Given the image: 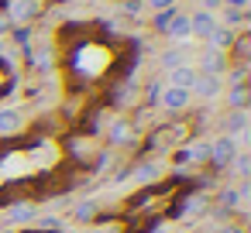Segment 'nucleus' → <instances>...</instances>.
<instances>
[{
  "instance_id": "nucleus-9",
  "label": "nucleus",
  "mask_w": 251,
  "mask_h": 233,
  "mask_svg": "<svg viewBox=\"0 0 251 233\" xmlns=\"http://www.w3.org/2000/svg\"><path fill=\"white\" fill-rule=\"evenodd\" d=\"M220 89H224V83H220L217 76H203V72H200L189 93H196V96H203V100H213V96H220Z\"/></svg>"
},
{
  "instance_id": "nucleus-11",
  "label": "nucleus",
  "mask_w": 251,
  "mask_h": 233,
  "mask_svg": "<svg viewBox=\"0 0 251 233\" xmlns=\"http://www.w3.org/2000/svg\"><path fill=\"white\" fill-rule=\"evenodd\" d=\"M248 124H251V117H248V106H244V110H230V113H227V120H224V134H227V137H234V134H244V130H248Z\"/></svg>"
},
{
  "instance_id": "nucleus-22",
  "label": "nucleus",
  "mask_w": 251,
  "mask_h": 233,
  "mask_svg": "<svg viewBox=\"0 0 251 233\" xmlns=\"http://www.w3.org/2000/svg\"><path fill=\"white\" fill-rule=\"evenodd\" d=\"M220 4H224V0H200V11H220Z\"/></svg>"
},
{
  "instance_id": "nucleus-24",
  "label": "nucleus",
  "mask_w": 251,
  "mask_h": 233,
  "mask_svg": "<svg viewBox=\"0 0 251 233\" xmlns=\"http://www.w3.org/2000/svg\"><path fill=\"white\" fill-rule=\"evenodd\" d=\"M7 31H11V21H7V14H4V18H0V35H7Z\"/></svg>"
},
{
  "instance_id": "nucleus-7",
  "label": "nucleus",
  "mask_w": 251,
  "mask_h": 233,
  "mask_svg": "<svg viewBox=\"0 0 251 233\" xmlns=\"http://www.w3.org/2000/svg\"><path fill=\"white\" fill-rule=\"evenodd\" d=\"M196 76H200V69H196L193 62H186V65L169 69V83H165V86H176V89H193Z\"/></svg>"
},
{
  "instance_id": "nucleus-15",
  "label": "nucleus",
  "mask_w": 251,
  "mask_h": 233,
  "mask_svg": "<svg viewBox=\"0 0 251 233\" xmlns=\"http://www.w3.org/2000/svg\"><path fill=\"white\" fill-rule=\"evenodd\" d=\"M227 106H230V110H244V106H248V83H234V86H230Z\"/></svg>"
},
{
  "instance_id": "nucleus-16",
  "label": "nucleus",
  "mask_w": 251,
  "mask_h": 233,
  "mask_svg": "<svg viewBox=\"0 0 251 233\" xmlns=\"http://www.w3.org/2000/svg\"><path fill=\"white\" fill-rule=\"evenodd\" d=\"M186 48H189V45H176V48H169V52H162V65H165V69H176V65H186Z\"/></svg>"
},
{
  "instance_id": "nucleus-25",
  "label": "nucleus",
  "mask_w": 251,
  "mask_h": 233,
  "mask_svg": "<svg viewBox=\"0 0 251 233\" xmlns=\"http://www.w3.org/2000/svg\"><path fill=\"white\" fill-rule=\"evenodd\" d=\"M0 7H4V4H0Z\"/></svg>"
},
{
  "instance_id": "nucleus-13",
  "label": "nucleus",
  "mask_w": 251,
  "mask_h": 233,
  "mask_svg": "<svg viewBox=\"0 0 251 233\" xmlns=\"http://www.w3.org/2000/svg\"><path fill=\"white\" fill-rule=\"evenodd\" d=\"M107 137H110V144H131L134 130H131V124H127V120H114V124L107 127Z\"/></svg>"
},
{
  "instance_id": "nucleus-18",
  "label": "nucleus",
  "mask_w": 251,
  "mask_h": 233,
  "mask_svg": "<svg viewBox=\"0 0 251 233\" xmlns=\"http://www.w3.org/2000/svg\"><path fill=\"white\" fill-rule=\"evenodd\" d=\"M158 175H162V165H158V161H145V165L134 168V178H138V182H145V178H158Z\"/></svg>"
},
{
  "instance_id": "nucleus-12",
  "label": "nucleus",
  "mask_w": 251,
  "mask_h": 233,
  "mask_svg": "<svg viewBox=\"0 0 251 233\" xmlns=\"http://www.w3.org/2000/svg\"><path fill=\"white\" fill-rule=\"evenodd\" d=\"M21 127H25V117H21V110H0V134H4V137L18 134Z\"/></svg>"
},
{
  "instance_id": "nucleus-21",
  "label": "nucleus",
  "mask_w": 251,
  "mask_h": 233,
  "mask_svg": "<svg viewBox=\"0 0 251 233\" xmlns=\"http://www.w3.org/2000/svg\"><path fill=\"white\" fill-rule=\"evenodd\" d=\"M248 4H251V0H224L220 7H230V11H248Z\"/></svg>"
},
{
  "instance_id": "nucleus-5",
  "label": "nucleus",
  "mask_w": 251,
  "mask_h": 233,
  "mask_svg": "<svg viewBox=\"0 0 251 233\" xmlns=\"http://www.w3.org/2000/svg\"><path fill=\"white\" fill-rule=\"evenodd\" d=\"M217 24H220V21H217V14H213V11H193V14H189V38L203 42Z\"/></svg>"
},
{
  "instance_id": "nucleus-14",
  "label": "nucleus",
  "mask_w": 251,
  "mask_h": 233,
  "mask_svg": "<svg viewBox=\"0 0 251 233\" xmlns=\"http://www.w3.org/2000/svg\"><path fill=\"white\" fill-rule=\"evenodd\" d=\"M7 223H35V209L28 202H14L7 206Z\"/></svg>"
},
{
  "instance_id": "nucleus-6",
  "label": "nucleus",
  "mask_w": 251,
  "mask_h": 233,
  "mask_svg": "<svg viewBox=\"0 0 251 233\" xmlns=\"http://www.w3.org/2000/svg\"><path fill=\"white\" fill-rule=\"evenodd\" d=\"M158 103L169 110V113H182L189 103H193V93L189 89H176V86H165L162 93H158Z\"/></svg>"
},
{
  "instance_id": "nucleus-17",
  "label": "nucleus",
  "mask_w": 251,
  "mask_h": 233,
  "mask_svg": "<svg viewBox=\"0 0 251 233\" xmlns=\"http://www.w3.org/2000/svg\"><path fill=\"white\" fill-rule=\"evenodd\" d=\"M227 168H234V175H237V178H248V171H251V158H248L244 151H237V154H234V161H230Z\"/></svg>"
},
{
  "instance_id": "nucleus-3",
  "label": "nucleus",
  "mask_w": 251,
  "mask_h": 233,
  "mask_svg": "<svg viewBox=\"0 0 251 233\" xmlns=\"http://www.w3.org/2000/svg\"><path fill=\"white\" fill-rule=\"evenodd\" d=\"M234 154H237V141L224 134V137H217V141L210 144V158H206V161H210L213 168H227V165L234 161Z\"/></svg>"
},
{
  "instance_id": "nucleus-2",
  "label": "nucleus",
  "mask_w": 251,
  "mask_h": 233,
  "mask_svg": "<svg viewBox=\"0 0 251 233\" xmlns=\"http://www.w3.org/2000/svg\"><path fill=\"white\" fill-rule=\"evenodd\" d=\"M162 35H165L169 42H176V45H189V42H193V38H189V14L172 11L169 21H165V28H162Z\"/></svg>"
},
{
  "instance_id": "nucleus-19",
  "label": "nucleus",
  "mask_w": 251,
  "mask_h": 233,
  "mask_svg": "<svg viewBox=\"0 0 251 233\" xmlns=\"http://www.w3.org/2000/svg\"><path fill=\"white\" fill-rule=\"evenodd\" d=\"M11 83H14V72H11V69H4V59H0V96L11 89Z\"/></svg>"
},
{
  "instance_id": "nucleus-20",
  "label": "nucleus",
  "mask_w": 251,
  "mask_h": 233,
  "mask_svg": "<svg viewBox=\"0 0 251 233\" xmlns=\"http://www.w3.org/2000/svg\"><path fill=\"white\" fill-rule=\"evenodd\" d=\"M93 216H97V206L93 202H79L76 206V219H93Z\"/></svg>"
},
{
  "instance_id": "nucleus-1",
  "label": "nucleus",
  "mask_w": 251,
  "mask_h": 233,
  "mask_svg": "<svg viewBox=\"0 0 251 233\" xmlns=\"http://www.w3.org/2000/svg\"><path fill=\"white\" fill-rule=\"evenodd\" d=\"M42 14V0H7V21L11 24H31Z\"/></svg>"
},
{
  "instance_id": "nucleus-10",
  "label": "nucleus",
  "mask_w": 251,
  "mask_h": 233,
  "mask_svg": "<svg viewBox=\"0 0 251 233\" xmlns=\"http://www.w3.org/2000/svg\"><path fill=\"white\" fill-rule=\"evenodd\" d=\"M206 158H210V144H203V141H193L176 154V161H189V165H206Z\"/></svg>"
},
{
  "instance_id": "nucleus-4",
  "label": "nucleus",
  "mask_w": 251,
  "mask_h": 233,
  "mask_svg": "<svg viewBox=\"0 0 251 233\" xmlns=\"http://www.w3.org/2000/svg\"><path fill=\"white\" fill-rule=\"evenodd\" d=\"M203 76H224L227 69H230V59L224 55V52H213V48H203V55H200V65H196Z\"/></svg>"
},
{
  "instance_id": "nucleus-23",
  "label": "nucleus",
  "mask_w": 251,
  "mask_h": 233,
  "mask_svg": "<svg viewBox=\"0 0 251 233\" xmlns=\"http://www.w3.org/2000/svg\"><path fill=\"white\" fill-rule=\"evenodd\" d=\"M148 4H151L155 11H172V4H176V0H148Z\"/></svg>"
},
{
  "instance_id": "nucleus-8",
  "label": "nucleus",
  "mask_w": 251,
  "mask_h": 233,
  "mask_svg": "<svg viewBox=\"0 0 251 233\" xmlns=\"http://www.w3.org/2000/svg\"><path fill=\"white\" fill-rule=\"evenodd\" d=\"M203 42H206V48H213V52H224V55H227V52H230V45H234V28L217 24V28H213Z\"/></svg>"
}]
</instances>
